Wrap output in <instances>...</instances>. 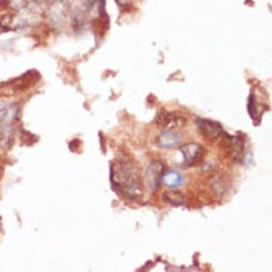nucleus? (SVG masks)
I'll return each instance as SVG.
<instances>
[{"label": "nucleus", "instance_id": "nucleus-2", "mask_svg": "<svg viewBox=\"0 0 272 272\" xmlns=\"http://www.w3.org/2000/svg\"><path fill=\"white\" fill-rule=\"evenodd\" d=\"M19 116V109L14 103H5L0 104V130H2V136L11 138L12 136V128L14 123Z\"/></svg>", "mask_w": 272, "mask_h": 272}, {"label": "nucleus", "instance_id": "nucleus-10", "mask_svg": "<svg viewBox=\"0 0 272 272\" xmlns=\"http://www.w3.org/2000/svg\"><path fill=\"white\" fill-rule=\"evenodd\" d=\"M162 183L170 189H176L184 183V177L179 171H164L162 174Z\"/></svg>", "mask_w": 272, "mask_h": 272}, {"label": "nucleus", "instance_id": "nucleus-1", "mask_svg": "<svg viewBox=\"0 0 272 272\" xmlns=\"http://www.w3.org/2000/svg\"><path fill=\"white\" fill-rule=\"evenodd\" d=\"M110 181L122 198L140 199L143 197V184L138 177L137 166L127 159H116L110 165Z\"/></svg>", "mask_w": 272, "mask_h": 272}, {"label": "nucleus", "instance_id": "nucleus-6", "mask_svg": "<svg viewBox=\"0 0 272 272\" xmlns=\"http://www.w3.org/2000/svg\"><path fill=\"white\" fill-rule=\"evenodd\" d=\"M181 155H183V166H192L198 164L202 156H204V149L197 143H187L180 148Z\"/></svg>", "mask_w": 272, "mask_h": 272}, {"label": "nucleus", "instance_id": "nucleus-7", "mask_svg": "<svg viewBox=\"0 0 272 272\" xmlns=\"http://www.w3.org/2000/svg\"><path fill=\"white\" fill-rule=\"evenodd\" d=\"M198 131L201 136L210 140H217L223 136V128L219 122L208 121V119H198L197 121Z\"/></svg>", "mask_w": 272, "mask_h": 272}, {"label": "nucleus", "instance_id": "nucleus-13", "mask_svg": "<svg viewBox=\"0 0 272 272\" xmlns=\"http://www.w3.org/2000/svg\"><path fill=\"white\" fill-rule=\"evenodd\" d=\"M26 5H27V0H8V6L15 12L23 11L26 8Z\"/></svg>", "mask_w": 272, "mask_h": 272}, {"label": "nucleus", "instance_id": "nucleus-9", "mask_svg": "<svg viewBox=\"0 0 272 272\" xmlns=\"http://www.w3.org/2000/svg\"><path fill=\"white\" fill-rule=\"evenodd\" d=\"M181 141V134L177 131H162L156 137V144L162 149H173L179 146Z\"/></svg>", "mask_w": 272, "mask_h": 272}, {"label": "nucleus", "instance_id": "nucleus-12", "mask_svg": "<svg viewBox=\"0 0 272 272\" xmlns=\"http://www.w3.org/2000/svg\"><path fill=\"white\" fill-rule=\"evenodd\" d=\"M0 27L5 29V30H12L15 29V16L12 14H8V15H3L0 18Z\"/></svg>", "mask_w": 272, "mask_h": 272}, {"label": "nucleus", "instance_id": "nucleus-11", "mask_svg": "<svg viewBox=\"0 0 272 272\" xmlns=\"http://www.w3.org/2000/svg\"><path fill=\"white\" fill-rule=\"evenodd\" d=\"M162 199L165 201L166 204H170V205H174V207H181V205H184V202H186V198L184 195L179 192V191H174V189H170V191H166L162 194Z\"/></svg>", "mask_w": 272, "mask_h": 272}, {"label": "nucleus", "instance_id": "nucleus-8", "mask_svg": "<svg viewBox=\"0 0 272 272\" xmlns=\"http://www.w3.org/2000/svg\"><path fill=\"white\" fill-rule=\"evenodd\" d=\"M225 137H226V148L229 158H231L232 161L241 159L242 153H244V146H245L244 138H242L241 136L231 137L226 136V134H225Z\"/></svg>", "mask_w": 272, "mask_h": 272}, {"label": "nucleus", "instance_id": "nucleus-3", "mask_svg": "<svg viewBox=\"0 0 272 272\" xmlns=\"http://www.w3.org/2000/svg\"><path fill=\"white\" fill-rule=\"evenodd\" d=\"M164 171H165V164H164L162 161H159V159L152 161L151 164L146 166L143 177H144V184H146V187H148L151 192H156V191L159 189V186H161V183H162V174H164Z\"/></svg>", "mask_w": 272, "mask_h": 272}, {"label": "nucleus", "instance_id": "nucleus-5", "mask_svg": "<svg viewBox=\"0 0 272 272\" xmlns=\"http://www.w3.org/2000/svg\"><path fill=\"white\" fill-rule=\"evenodd\" d=\"M156 123L162 131H179L186 125V118L171 112H159Z\"/></svg>", "mask_w": 272, "mask_h": 272}, {"label": "nucleus", "instance_id": "nucleus-4", "mask_svg": "<svg viewBox=\"0 0 272 272\" xmlns=\"http://www.w3.org/2000/svg\"><path fill=\"white\" fill-rule=\"evenodd\" d=\"M31 75H33V72L21 76V77H18V79H14V80H9V82H6V83H2V85H0V95H3V97L6 95V97H8V95H14L18 91L27 90L36 80H39V77H33V79H31Z\"/></svg>", "mask_w": 272, "mask_h": 272}]
</instances>
